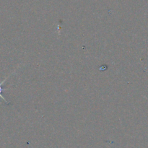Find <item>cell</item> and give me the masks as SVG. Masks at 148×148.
<instances>
[{
    "label": "cell",
    "instance_id": "1",
    "mask_svg": "<svg viewBox=\"0 0 148 148\" xmlns=\"http://www.w3.org/2000/svg\"><path fill=\"white\" fill-rule=\"evenodd\" d=\"M4 81H5V80H4L2 82H1V83H0V98H2V99L4 100V101H5V103H7V101H6L5 98H4V97H3L2 95H1V92H2V91L4 90H3V88H2V84H3V82H4Z\"/></svg>",
    "mask_w": 148,
    "mask_h": 148
}]
</instances>
